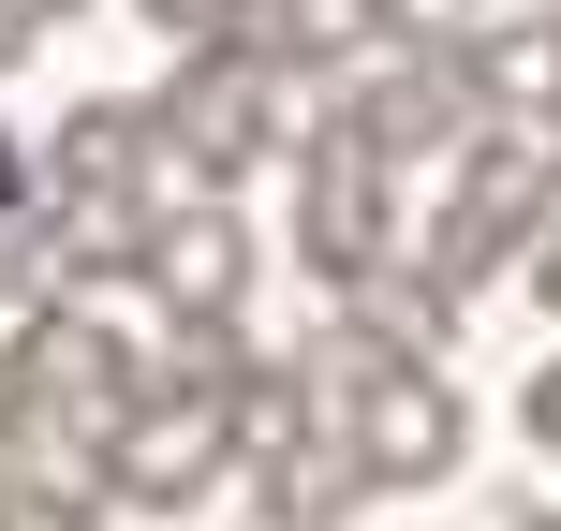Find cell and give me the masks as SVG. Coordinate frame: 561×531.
Listing matches in <instances>:
<instances>
[{
    "label": "cell",
    "mask_w": 561,
    "mask_h": 531,
    "mask_svg": "<svg viewBox=\"0 0 561 531\" xmlns=\"http://www.w3.org/2000/svg\"><path fill=\"white\" fill-rule=\"evenodd\" d=\"M0 531H30V487H15V458H0Z\"/></svg>",
    "instance_id": "5bb4252c"
},
{
    "label": "cell",
    "mask_w": 561,
    "mask_h": 531,
    "mask_svg": "<svg viewBox=\"0 0 561 531\" xmlns=\"http://www.w3.org/2000/svg\"><path fill=\"white\" fill-rule=\"evenodd\" d=\"M340 443L369 458V487H444L473 458V414H458L444 369H355V428Z\"/></svg>",
    "instance_id": "3957f363"
},
{
    "label": "cell",
    "mask_w": 561,
    "mask_h": 531,
    "mask_svg": "<svg viewBox=\"0 0 561 531\" xmlns=\"http://www.w3.org/2000/svg\"><path fill=\"white\" fill-rule=\"evenodd\" d=\"M547 207H561L547 148L517 134V118H488V134L458 148V193H444V222H428V280H488L503 252H533V236H547Z\"/></svg>",
    "instance_id": "7a4b0ae2"
},
{
    "label": "cell",
    "mask_w": 561,
    "mask_h": 531,
    "mask_svg": "<svg viewBox=\"0 0 561 531\" xmlns=\"http://www.w3.org/2000/svg\"><path fill=\"white\" fill-rule=\"evenodd\" d=\"M355 134L385 148V163H414V148H473L488 134V89H473V59H414V74H385L355 104Z\"/></svg>",
    "instance_id": "52a82bcc"
},
{
    "label": "cell",
    "mask_w": 561,
    "mask_h": 531,
    "mask_svg": "<svg viewBox=\"0 0 561 531\" xmlns=\"http://www.w3.org/2000/svg\"><path fill=\"white\" fill-rule=\"evenodd\" d=\"M148 414V369L118 325H89V310H30L15 339V428H59V443H118V428Z\"/></svg>",
    "instance_id": "6da1fadb"
},
{
    "label": "cell",
    "mask_w": 561,
    "mask_h": 531,
    "mask_svg": "<svg viewBox=\"0 0 561 531\" xmlns=\"http://www.w3.org/2000/svg\"><path fill=\"white\" fill-rule=\"evenodd\" d=\"M517 414H533V443H547V458H561V355H547V369H533V399H517Z\"/></svg>",
    "instance_id": "7c38bea8"
},
{
    "label": "cell",
    "mask_w": 561,
    "mask_h": 531,
    "mask_svg": "<svg viewBox=\"0 0 561 531\" xmlns=\"http://www.w3.org/2000/svg\"><path fill=\"white\" fill-rule=\"evenodd\" d=\"M148 15H163L178 45H252V15H237V0H148Z\"/></svg>",
    "instance_id": "8fae6325"
},
{
    "label": "cell",
    "mask_w": 561,
    "mask_h": 531,
    "mask_svg": "<svg viewBox=\"0 0 561 531\" xmlns=\"http://www.w3.org/2000/svg\"><path fill=\"white\" fill-rule=\"evenodd\" d=\"M222 443H237V473H280V458L310 443V369L252 355V369H237V399H222Z\"/></svg>",
    "instance_id": "9c48e42d"
},
{
    "label": "cell",
    "mask_w": 561,
    "mask_h": 531,
    "mask_svg": "<svg viewBox=\"0 0 561 531\" xmlns=\"http://www.w3.org/2000/svg\"><path fill=\"white\" fill-rule=\"evenodd\" d=\"M15 15H30V30H45V15H89V0H15Z\"/></svg>",
    "instance_id": "2e32d148"
},
{
    "label": "cell",
    "mask_w": 561,
    "mask_h": 531,
    "mask_svg": "<svg viewBox=\"0 0 561 531\" xmlns=\"http://www.w3.org/2000/svg\"><path fill=\"white\" fill-rule=\"evenodd\" d=\"M517 531H561V503H533V517H517Z\"/></svg>",
    "instance_id": "e0dca14e"
},
{
    "label": "cell",
    "mask_w": 561,
    "mask_h": 531,
    "mask_svg": "<svg viewBox=\"0 0 561 531\" xmlns=\"http://www.w3.org/2000/svg\"><path fill=\"white\" fill-rule=\"evenodd\" d=\"M222 473H237L222 414H207V399H163V384H148V414L104 443V487H118V503H148V517H193Z\"/></svg>",
    "instance_id": "8992f818"
},
{
    "label": "cell",
    "mask_w": 561,
    "mask_h": 531,
    "mask_svg": "<svg viewBox=\"0 0 561 531\" xmlns=\"http://www.w3.org/2000/svg\"><path fill=\"white\" fill-rule=\"evenodd\" d=\"M0 443H15V355H0Z\"/></svg>",
    "instance_id": "9a60e30c"
},
{
    "label": "cell",
    "mask_w": 561,
    "mask_h": 531,
    "mask_svg": "<svg viewBox=\"0 0 561 531\" xmlns=\"http://www.w3.org/2000/svg\"><path fill=\"white\" fill-rule=\"evenodd\" d=\"M148 280H163V310L178 325H193V310H237V280H252V236L222 222V207H163V222H148Z\"/></svg>",
    "instance_id": "ba28073f"
},
{
    "label": "cell",
    "mask_w": 561,
    "mask_h": 531,
    "mask_svg": "<svg viewBox=\"0 0 561 531\" xmlns=\"http://www.w3.org/2000/svg\"><path fill=\"white\" fill-rule=\"evenodd\" d=\"M163 134L193 148V193H207V177H237V163L280 134V59H266V45H193V74H178Z\"/></svg>",
    "instance_id": "5b68a950"
},
{
    "label": "cell",
    "mask_w": 561,
    "mask_h": 531,
    "mask_svg": "<svg viewBox=\"0 0 561 531\" xmlns=\"http://www.w3.org/2000/svg\"><path fill=\"white\" fill-rule=\"evenodd\" d=\"M355 503H369V458H355V443H325V428H310V443L266 473V531H340Z\"/></svg>",
    "instance_id": "30bf717a"
},
{
    "label": "cell",
    "mask_w": 561,
    "mask_h": 531,
    "mask_svg": "<svg viewBox=\"0 0 561 531\" xmlns=\"http://www.w3.org/2000/svg\"><path fill=\"white\" fill-rule=\"evenodd\" d=\"M533 296L561 310V207H547V236H533Z\"/></svg>",
    "instance_id": "4fadbf2b"
},
{
    "label": "cell",
    "mask_w": 561,
    "mask_h": 531,
    "mask_svg": "<svg viewBox=\"0 0 561 531\" xmlns=\"http://www.w3.org/2000/svg\"><path fill=\"white\" fill-rule=\"evenodd\" d=\"M296 236H310V266L325 280H369L385 266V148L355 134V118H325V134H310V163H296Z\"/></svg>",
    "instance_id": "277c9868"
}]
</instances>
